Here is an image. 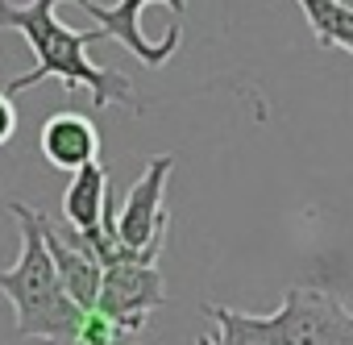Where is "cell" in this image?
I'll use <instances>...</instances> for the list:
<instances>
[{
	"label": "cell",
	"instance_id": "1",
	"mask_svg": "<svg viewBox=\"0 0 353 345\" xmlns=\"http://www.w3.org/2000/svg\"><path fill=\"white\" fill-rule=\"evenodd\" d=\"M54 5L63 0H30V5H13V0H0V30H17L26 34L30 50H34V71L17 75L13 83H5L9 96H21L26 88L42 83V79H63L67 88H88L92 92V108H108V104H125L137 108L133 83L121 71L96 67L88 59V46L100 42L104 34L92 30H71L54 17Z\"/></svg>",
	"mask_w": 353,
	"mask_h": 345
},
{
	"label": "cell",
	"instance_id": "2",
	"mask_svg": "<svg viewBox=\"0 0 353 345\" xmlns=\"http://www.w3.org/2000/svg\"><path fill=\"white\" fill-rule=\"evenodd\" d=\"M9 213L17 217V229H21V254L9 270H0V295L13 304L17 337L42 341V345H75V328L88 308H79L63 291L50 250H46V237H42L38 208L13 200Z\"/></svg>",
	"mask_w": 353,
	"mask_h": 345
},
{
	"label": "cell",
	"instance_id": "3",
	"mask_svg": "<svg viewBox=\"0 0 353 345\" xmlns=\"http://www.w3.org/2000/svg\"><path fill=\"white\" fill-rule=\"evenodd\" d=\"M75 5L96 21V30L112 42H121L133 59L145 67H162L183 42V13L188 0H75Z\"/></svg>",
	"mask_w": 353,
	"mask_h": 345
},
{
	"label": "cell",
	"instance_id": "4",
	"mask_svg": "<svg viewBox=\"0 0 353 345\" xmlns=\"http://www.w3.org/2000/svg\"><path fill=\"white\" fill-rule=\"evenodd\" d=\"M270 320L283 345H353V308L336 291L316 283L287 287Z\"/></svg>",
	"mask_w": 353,
	"mask_h": 345
},
{
	"label": "cell",
	"instance_id": "5",
	"mask_svg": "<svg viewBox=\"0 0 353 345\" xmlns=\"http://www.w3.org/2000/svg\"><path fill=\"white\" fill-rule=\"evenodd\" d=\"M174 170V158L170 154H158L145 162V170L133 179L125 204L112 213V229H117V241L129 246V250H162L166 246V179Z\"/></svg>",
	"mask_w": 353,
	"mask_h": 345
},
{
	"label": "cell",
	"instance_id": "6",
	"mask_svg": "<svg viewBox=\"0 0 353 345\" xmlns=\"http://www.w3.org/2000/svg\"><path fill=\"white\" fill-rule=\"evenodd\" d=\"M162 304H166V283H162L158 262H112L100 270V291L92 308H100L129 337H137L150 312Z\"/></svg>",
	"mask_w": 353,
	"mask_h": 345
},
{
	"label": "cell",
	"instance_id": "7",
	"mask_svg": "<svg viewBox=\"0 0 353 345\" xmlns=\"http://www.w3.org/2000/svg\"><path fill=\"white\" fill-rule=\"evenodd\" d=\"M38 221H42V237H46V250H50V262H54V275H59L63 291L79 308H92L96 291H100V270H104L100 258H96V250H92V241L79 229H71L67 221L54 225L42 213H38Z\"/></svg>",
	"mask_w": 353,
	"mask_h": 345
},
{
	"label": "cell",
	"instance_id": "8",
	"mask_svg": "<svg viewBox=\"0 0 353 345\" xmlns=\"http://www.w3.org/2000/svg\"><path fill=\"white\" fill-rule=\"evenodd\" d=\"M38 146H42L46 162L59 170H75V166L100 158V133L88 112H50L38 133Z\"/></svg>",
	"mask_w": 353,
	"mask_h": 345
},
{
	"label": "cell",
	"instance_id": "9",
	"mask_svg": "<svg viewBox=\"0 0 353 345\" xmlns=\"http://www.w3.org/2000/svg\"><path fill=\"white\" fill-rule=\"evenodd\" d=\"M108 196H112L108 192V166H100V158L75 166L71 170V184L63 192V217H67V225L79 229V233H88V237L104 233V204H108Z\"/></svg>",
	"mask_w": 353,
	"mask_h": 345
},
{
	"label": "cell",
	"instance_id": "10",
	"mask_svg": "<svg viewBox=\"0 0 353 345\" xmlns=\"http://www.w3.org/2000/svg\"><path fill=\"white\" fill-rule=\"evenodd\" d=\"M208 316L216 320V337H212L216 345H283L270 316H250V312H233L221 304H212Z\"/></svg>",
	"mask_w": 353,
	"mask_h": 345
},
{
	"label": "cell",
	"instance_id": "11",
	"mask_svg": "<svg viewBox=\"0 0 353 345\" xmlns=\"http://www.w3.org/2000/svg\"><path fill=\"white\" fill-rule=\"evenodd\" d=\"M299 9L324 50L353 55V9L336 5V0H299Z\"/></svg>",
	"mask_w": 353,
	"mask_h": 345
},
{
	"label": "cell",
	"instance_id": "12",
	"mask_svg": "<svg viewBox=\"0 0 353 345\" xmlns=\"http://www.w3.org/2000/svg\"><path fill=\"white\" fill-rule=\"evenodd\" d=\"M75 345H133V337L117 320H108L100 308H88L75 328Z\"/></svg>",
	"mask_w": 353,
	"mask_h": 345
},
{
	"label": "cell",
	"instance_id": "13",
	"mask_svg": "<svg viewBox=\"0 0 353 345\" xmlns=\"http://www.w3.org/2000/svg\"><path fill=\"white\" fill-rule=\"evenodd\" d=\"M13 133H17V104H13V96L5 88H0V146L13 141Z\"/></svg>",
	"mask_w": 353,
	"mask_h": 345
},
{
	"label": "cell",
	"instance_id": "14",
	"mask_svg": "<svg viewBox=\"0 0 353 345\" xmlns=\"http://www.w3.org/2000/svg\"><path fill=\"white\" fill-rule=\"evenodd\" d=\"M196 345H216V341L212 337H196Z\"/></svg>",
	"mask_w": 353,
	"mask_h": 345
},
{
	"label": "cell",
	"instance_id": "15",
	"mask_svg": "<svg viewBox=\"0 0 353 345\" xmlns=\"http://www.w3.org/2000/svg\"><path fill=\"white\" fill-rule=\"evenodd\" d=\"M336 5H345V9H353V0H336Z\"/></svg>",
	"mask_w": 353,
	"mask_h": 345
}]
</instances>
